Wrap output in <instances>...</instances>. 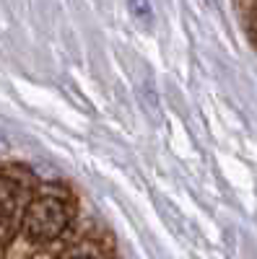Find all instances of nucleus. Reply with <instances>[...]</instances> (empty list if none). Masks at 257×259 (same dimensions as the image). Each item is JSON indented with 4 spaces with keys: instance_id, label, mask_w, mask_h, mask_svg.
Wrapping results in <instances>:
<instances>
[{
    "instance_id": "nucleus-1",
    "label": "nucleus",
    "mask_w": 257,
    "mask_h": 259,
    "mask_svg": "<svg viewBox=\"0 0 257 259\" xmlns=\"http://www.w3.org/2000/svg\"><path fill=\"white\" fill-rule=\"evenodd\" d=\"M24 228L36 241H52L68 228V210L55 197L34 200L24 212Z\"/></svg>"
},
{
    "instance_id": "nucleus-2",
    "label": "nucleus",
    "mask_w": 257,
    "mask_h": 259,
    "mask_svg": "<svg viewBox=\"0 0 257 259\" xmlns=\"http://www.w3.org/2000/svg\"><path fill=\"white\" fill-rule=\"evenodd\" d=\"M16 210H18V187L0 177V236L8 239L13 231V221H16Z\"/></svg>"
},
{
    "instance_id": "nucleus-3",
    "label": "nucleus",
    "mask_w": 257,
    "mask_h": 259,
    "mask_svg": "<svg viewBox=\"0 0 257 259\" xmlns=\"http://www.w3.org/2000/svg\"><path fill=\"white\" fill-rule=\"evenodd\" d=\"M78 259H89V256H78Z\"/></svg>"
}]
</instances>
